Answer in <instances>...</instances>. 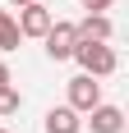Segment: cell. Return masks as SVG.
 Wrapping results in <instances>:
<instances>
[{
	"label": "cell",
	"instance_id": "cell-11",
	"mask_svg": "<svg viewBox=\"0 0 129 133\" xmlns=\"http://www.w3.org/2000/svg\"><path fill=\"white\" fill-rule=\"evenodd\" d=\"M0 83H14V78H9V64H5V60H0Z\"/></svg>",
	"mask_w": 129,
	"mask_h": 133
},
{
	"label": "cell",
	"instance_id": "cell-14",
	"mask_svg": "<svg viewBox=\"0 0 129 133\" xmlns=\"http://www.w3.org/2000/svg\"><path fill=\"white\" fill-rule=\"evenodd\" d=\"M0 133H5V129H0Z\"/></svg>",
	"mask_w": 129,
	"mask_h": 133
},
{
	"label": "cell",
	"instance_id": "cell-6",
	"mask_svg": "<svg viewBox=\"0 0 129 133\" xmlns=\"http://www.w3.org/2000/svg\"><path fill=\"white\" fill-rule=\"evenodd\" d=\"M46 133H83V119H78L74 106H51L46 110V119H42Z\"/></svg>",
	"mask_w": 129,
	"mask_h": 133
},
{
	"label": "cell",
	"instance_id": "cell-10",
	"mask_svg": "<svg viewBox=\"0 0 129 133\" xmlns=\"http://www.w3.org/2000/svg\"><path fill=\"white\" fill-rule=\"evenodd\" d=\"M106 5H111V0H83V9H88V14H106Z\"/></svg>",
	"mask_w": 129,
	"mask_h": 133
},
{
	"label": "cell",
	"instance_id": "cell-3",
	"mask_svg": "<svg viewBox=\"0 0 129 133\" xmlns=\"http://www.w3.org/2000/svg\"><path fill=\"white\" fill-rule=\"evenodd\" d=\"M46 55H51L55 64H60V60H69V55H74V41H78V32H74V23H60V18H55L51 28H46Z\"/></svg>",
	"mask_w": 129,
	"mask_h": 133
},
{
	"label": "cell",
	"instance_id": "cell-1",
	"mask_svg": "<svg viewBox=\"0 0 129 133\" xmlns=\"http://www.w3.org/2000/svg\"><path fill=\"white\" fill-rule=\"evenodd\" d=\"M69 60H78V69L92 74V78H111V74L120 69L115 46H111V41H88V37L74 41V55H69Z\"/></svg>",
	"mask_w": 129,
	"mask_h": 133
},
{
	"label": "cell",
	"instance_id": "cell-2",
	"mask_svg": "<svg viewBox=\"0 0 129 133\" xmlns=\"http://www.w3.org/2000/svg\"><path fill=\"white\" fill-rule=\"evenodd\" d=\"M64 92H69V101H64V106H74L78 115H88V110L102 101V83L92 78V74H78V78H69V87H64Z\"/></svg>",
	"mask_w": 129,
	"mask_h": 133
},
{
	"label": "cell",
	"instance_id": "cell-9",
	"mask_svg": "<svg viewBox=\"0 0 129 133\" xmlns=\"http://www.w3.org/2000/svg\"><path fill=\"white\" fill-rule=\"evenodd\" d=\"M19 106H23L19 87H14V83H0V119H5V115H14Z\"/></svg>",
	"mask_w": 129,
	"mask_h": 133
},
{
	"label": "cell",
	"instance_id": "cell-5",
	"mask_svg": "<svg viewBox=\"0 0 129 133\" xmlns=\"http://www.w3.org/2000/svg\"><path fill=\"white\" fill-rule=\"evenodd\" d=\"M88 129H92V133H125V110L97 101V106L88 110Z\"/></svg>",
	"mask_w": 129,
	"mask_h": 133
},
{
	"label": "cell",
	"instance_id": "cell-7",
	"mask_svg": "<svg viewBox=\"0 0 129 133\" xmlns=\"http://www.w3.org/2000/svg\"><path fill=\"white\" fill-rule=\"evenodd\" d=\"M74 32L88 37V41H111V37H115V23H111L106 14H88L83 23H74Z\"/></svg>",
	"mask_w": 129,
	"mask_h": 133
},
{
	"label": "cell",
	"instance_id": "cell-15",
	"mask_svg": "<svg viewBox=\"0 0 129 133\" xmlns=\"http://www.w3.org/2000/svg\"><path fill=\"white\" fill-rule=\"evenodd\" d=\"M5 133H9V129H5Z\"/></svg>",
	"mask_w": 129,
	"mask_h": 133
},
{
	"label": "cell",
	"instance_id": "cell-4",
	"mask_svg": "<svg viewBox=\"0 0 129 133\" xmlns=\"http://www.w3.org/2000/svg\"><path fill=\"white\" fill-rule=\"evenodd\" d=\"M14 23H19V32H23V37H46V28H51L55 18H51V9H46L42 0H32V5H23V9H19V18H14Z\"/></svg>",
	"mask_w": 129,
	"mask_h": 133
},
{
	"label": "cell",
	"instance_id": "cell-13",
	"mask_svg": "<svg viewBox=\"0 0 129 133\" xmlns=\"http://www.w3.org/2000/svg\"><path fill=\"white\" fill-rule=\"evenodd\" d=\"M5 18H9V9H0V23H5Z\"/></svg>",
	"mask_w": 129,
	"mask_h": 133
},
{
	"label": "cell",
	"instance_id": "cell-8",
	"mask_svg": "<svg viewBox=\"0 0 129 133\" xmlns=\"http://www.w3.org/2000/svg\"><path fill=\"white\" fill-rule=\"evenodd\" d=\"M19 41H23V32H19V23H14V18H5V23H0V55L19 51Z\"/></svg>",
	"mask_w": 129,
	"mask_h": 133
},
{
	"label": "cell",
	"instance_id": "cell-12",
	"mask_svg": "<svg viewBox=\"0 0 129 133\" xmlns=\"http://www.w3.org/2000/svg\"><path fill=\"white\" fill-rule=\"evenodd\" d=\"M9 5H14V9H23V5H32V0H9Z\"/></svg>",
	"mask_w": 129,
	"mask_h": 133
}]
</instances>
